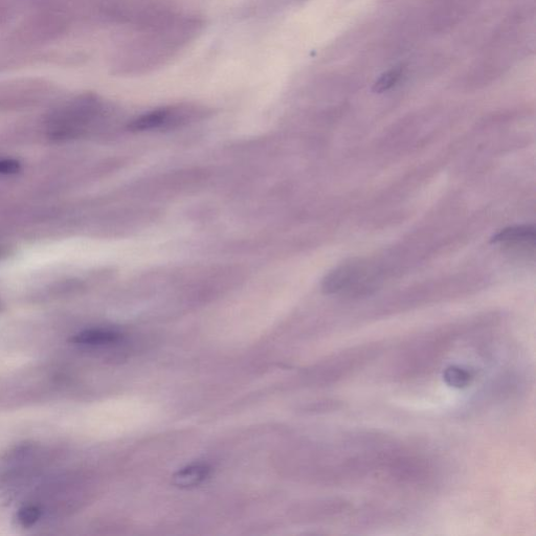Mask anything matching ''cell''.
I'll return each instance as SVG.
<instances>
[{"label":"cell","mask_w":536,"mask_h":536,"mask_svg":"<svg viewBox=\"0 0 536 536\" xmlns=\"http://www.w3.org/2000/svg\"><path fill=\"white\" fill-rule=\"evenodd\" d=\"M534 241L535 228L533 226H516L506 228L491 238V243H520Z\"/></svg>","instance_id":"obj_7"},{"label":"cell","mask_w":536,"mask_h":536,"mask_svg":"<svg viewBox=\"0 0 536 536\" xmlns=\"http://www.w3.org/2000/svg\"><path fill=\"white\" fill-rule=\"evenodd\" d=\"M359 273V267L355 264H343L334 268L322 282V290L326 295H335L349 288Z\"/></svg>","instance_id":"obj_4"},{"label":"cell","mask_w":536,"mask_h":536,"mask_svg":"<svg viewBox=\"0 0 536 536\" xmlns=\"http://www.w3.org/2000/svg\"><path fill=\"white\" fill-rule=\"evenodd\" d=\"M457 329L439 330L411 340L401 347L391 372L399 381H411L432 373L459 341Z\"/></svg>","instance_id":"obj_1"},{"label":"cell","mask_w":536,"mask_h":536,"mask_svg":"<svg viewBox=\"0 0 536 536\" xmlns=\"http://www.w3.org/2000/svg\"><path fill=\"white\" fill-rule=\"evenodd\" d=\"M20 169V164L15 160L0 161V174H14Z\"/></svg>","instance_id":"obj_11"},{"label":"cell","mask_w":536,"mask_h":536,"mask_svg":"<svg viewBox=\"0 0 536 536\" xmlns=\"http://www.w3.org/2000/svg\"><path fill=\"white\" fill-rule=\"evenodd\" d=\"M2 308H3V305L2 303H0V311H2Z\"/></svg>","instance_id":"obj_12"},{"label":"cell","mask_w":536,"mask_h":536,"mask_svg":"<svg viewBox=\"0 0 536 536\" xmlns=\"http://www.w3.org/2000/svg\"><path fill=\"white\" fill-rule=\"evenodd\" d=\"M44 517L43 509L39 503H26L19 507L15 513L14 522L21 529L35 527Z\"/></svg>","instance_id":"obj_8"},{"label":"cell","mask_w":536,"mask_h":536,"mask_svg":"<svg viewBox=\"0 0 536 536\" xmlns=\"http://www.w3.org/2000/svg\"><path fill=\"white\" fill-rule=\"evenodd\" d=\"M41 453L38 442L27 440L10 446L0 455V491L15 490L32 478Z\"/></svg>","instance_id":"obj_2"},{"label":"cell","mask_w":536,"mask_h":536,"mask_svg":"<svg viewBox=\"0 0 536 536\" xmlns=\"http://www.w3.org/2000/svg\"><path fill=\"white\" fill-rule=\"evenodd\" d=\"M405 67L396 66L394 69L383 74L373 85V92L376 94H383L392 89L404 76Z\"/></svg>","instance_id":"obj_9"},{"label":"cell","mask_w":536,"mask_h":536,"mask_svg":"<svg viewBox=\"0 0 536 536\" xmlns=\"http://www.w3.org/2000/svg\"><path fill=\"white\" fill-rule=\"evenodd\" d=\"M446 382L454 387H463L471 382L472 374L460 367H453L445 373Z\"/></svg>","instance_id":"obj_10"},{"label":"cell","mask_w":536,"mask_h":536,"mask_svg":"<svg viewBox=\"0 0 536 536\" xmlns=\"http://www.w3.org/2000/svg\"><path fill=\"white\" fill-rule=\"evenodd\" d=\"M123 334L111 328H88L73 335L70 343L86 350H98L118 345Z\"/></svg>","instance_id":"obj_3"},{"label":"cell","mask_w":536,"mask_h":536,"mask_svg":"<svg viewBox=\"0 0 536 536\" xmlns=\"http://www.w3.org/2000/svg\"><path fill=\"white\" fill-rule=\"evenodd\" d=\"M174 114V110L170 108L152 110L150 113L133 120L128 127L131 131H146L161 128L170 123Z\"/></svg>","instance_id":"obj_6"},{"label":"cell","mask_w":536,"mask_h":536,"mask_svg":"<svg viewBox=\"0 0 536 536\" xmlns=\"http://www.w3.org/2000/svg\"><path fill=\"white\" fill-rule=\"evenodd\" d=\"M211 468L207 464H193L178 471L172 477V483L180 488H192L200 485L210 476Z\"/></svg>","instance_id":"obj_5"}]
</instances>
